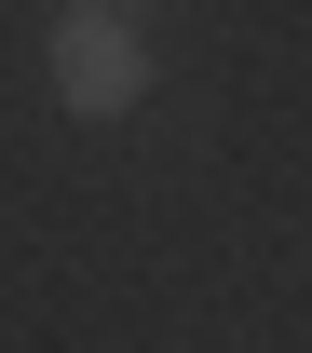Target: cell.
<instances>
[{
  "label": "cell",
  "mask_w": 312,
  "mask_h": 353,
  "mask_svg": "<svg viewBox=\"0 0 312 353\" xmlns=\"http://www.w3.org/2000/svg\"><path fill=\"white\" fill-rule=\"evenodd\" d=\"M136 95H149V54L109 0H68L54 14V109H82V123H123Z\"/></svg>",
  "instance_id": "6da1fadb"
}]
</instances>
